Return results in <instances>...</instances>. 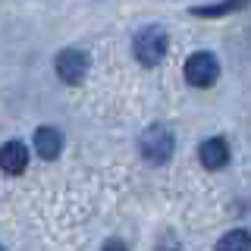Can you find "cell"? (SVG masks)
Wrapping results in <instances>:
<instances>
[{
    "instance_id": "cell-7",
    "label": "cell",
    "mask_w": 251,
    "mask_h": 251,
    "mask_svg": "<svg viewBox=\"0 0 251 251\" xmlns=\"http://www.w3.org/2000/svg\"><path fill=\"white\" fill-rule=\"evenodd\" d=\"M198 154H201L204 170H223L226 163H229V145H226L223 138H207Z\"/></svg>"
},
{
    "instance_id": "cell-4",
    "label": "cell",
    "mask_w": 251,
    "mask_h": 251,
    "mask_svg": "<svg viewBox=\"0 0 251 251\" xmlns=\"http://www.w3.org/2000/svg\"><path fill=\"white\" fill-rule=\"evenodd\" d=\"M57 75L66 85L85 82V75H88V53H85V50H75V47L60 50V57H57Z\"/></svg>"
},
{
    "instance_id": "cell-1",
    "label": "cell",
    "mask_w": 251,
    "mask_h": 251,
    "mask_svg": "<svg viewBox=\"0 0 251 251\" xmlns=\"http://www.w3.org/2000/svg\"><path fill=\"white\" fill-rule=\"evenodd\" d=\"M132 50H135L141 66H157L167 57V31L160 25H145L132 41Z\"/></svg>"
},
{
    "instance_id": "cell-5",
    "label": "cell",
    "mask_w": 251,
    "mask_h": 251,
    "mask_svg": "<svg viewBox=\"0 0 251 251\" xmlns=\"http://www.w3.org/2000/svg\"><path fill=\"white\" fill-rule=\"evenodd\" d=\"M25 167H28V148L22 145V141H6V145L0 148V170L19 176Z\"/></svg>"
},
{
    "instance_id": "cell-8",
    "label": "cell",
    "mask_w": 251,
    "mask_h": 251,
    "mask_svg": "<svg viewBox=\"0 0 251 251\" xmlns=\"http://www.w3.org/2000/svg\"><path fill=\"white\" fill-rule=\"evenodd\" d=\"M248 3L251 0H220V3H207V6H192V16H198V19H220L226 13L245 10Z\"/></svg>"
},
{
    "instance_id": "cell-9",
    "label": "cell",
    "mask_w": 251,
    "mask_h": 251,
    "mask_svg": "<svg viewBox=\"0 0 251 251\" xmlns=\"http://www.w3.org/2000/svg\"><path fill=\"white\" fill-rule=\"evenodd\" d=\"M220 251H248L251 248V232L248 229H232L229 235H223V239L217 242Z\"/></svg>"
},
{
    "instance_id": "cell-2",
    "label": "cell",
    "mask_w": 251,
    "mask_h": 251,
    "mask_svg": "<svg viewBox=\"0 0 251 251\" xmlns=\"http://www.w3.org/2000/svg\"><path fill=\"white\" fill-rule=\"evenodd\" d=\"M138 148H141V154H145L148 163L160 167V163H167L173 157V132L167 126H148V129L141 132Z\"/></svg>"
},
{
    "instance_id": "cell-6",
    "label": "cell",
    "mask_w": 251,
    "mask_h": 251,
    "mask_svg": "<svg viewBox=\"0 0 251 251\" xmlns=\"http://www.w3.org/2000/svg\"><path fill=\"white\" fill-rule=\"evenodd\" d=\"M35 151L41 154L44 160L60 157V151H63V135H60V129H53V126H38V129H35Z\"/></svg>"
},
{
    "instance_id": "cell-3",
    "label": "cell",
    "mask_w": 251,
    "mask_h": 251,
    "mask_svg": "<svg viewBox=\"0 0 251 251\" xmlns=\"http://www.w3.org/2000/svg\"><path fill=\"white\" fill-rule=\"evenodd\" d=\"M185 78L195 88H210L220 78V63L210 50H198L185 60Z\"/></svg>"
}]
</instances>
